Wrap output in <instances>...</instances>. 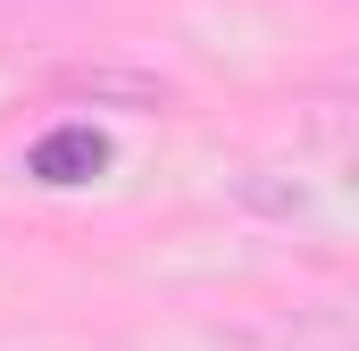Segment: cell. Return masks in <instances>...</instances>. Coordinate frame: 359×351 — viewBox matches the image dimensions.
<instances>
[{"label": "cell", "instance_id": "6da1fadb", "mask_svg": "<svg viewBox=\"0 0 359 351\" xmlns=\"http://www.w3.org/2000/svg\"><path fill=\"white\" fill-rule=\"evenodd\" d=\"M100 168H109V143H100L92 126H59V134H42V143L25 151V176H34V184H92Z\"/></svg>", "mask_w": 359, "mask_h": 351}]
</instances>
